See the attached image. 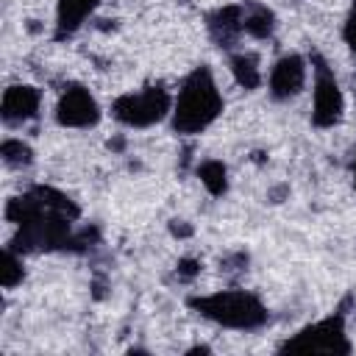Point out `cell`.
Listing matches in <instances>:
<instances>
[{
    "mask_svg": "<svg viewBox=\"0 0 356 356\" xmlns=\"http://www.w3.org/2000/svg\"><path fill=\"white\" fill-rule=\"evenodd\" d=\"M3 214L14 225L8 245L25 256H36L70 250L75 222L81 220V206L50 184H33L25 192L8 197Z\"/></svg>",
    "mask_w": 356,
    "mask_h": 356,
    "instance_id": "obj_1",
    "label": "cell"
},
{
    "mask_svg": "<svg viewBox=\"0 0 356 356\" xmlns=\"http://www.w3.org/2000/svg\"><path fill=\"white\" fill-rule=\"evenodd\" d=\"M225 111V97L217 86V78L209 64H197L186 72L181 81L175 97H172V114L170 128L178 136H197L209 131L220 114Z\"/></svg>",
    "mask_w": 356,
    "mask_h": 356,
    "instance_id": "obj_2",
    "label": "cell"
},
{
    "mask_svg": "<svg viewBox=\"0 0 356 356\" xmlns=\"http://www.w3.org/2000/svg\"><path fill=\"white\" fill-rule=\"evenodd\" d=\"M186 306L203 320L228 331H259L270 323L267 303L250 289H217L209 295H189Z\"/></svg>",
    "mask_w": 356,
    "mask_h": 356,
    "instance_id": "obj_3",
    "label": "cell"
},
{
    "mask_svg": "<svg viewBox=\"0 0 356 356\" xmlns=\"http://www.w3.org/2000/svg\"><path fill=\"white\" fill-rule=\"evenodd\" d=\"M172 92L164 83H147L136 92H122L111 100V117L122 128L145 131L153 128L172 114Z\"/></svg>",
    "mask_w": 356,
    "mask_h": 356,
    "instance_id": "obj_4",
    "label": "cell"
},
{
    "mask_svg": "<svg viewBox=\"0 0 356 356\" xmlns=\"http://www.w3.org/2000/svg\"><path fill=\"white\" fill-rule=\"evenodd\" d=\"M278 353H339V356L353 353L348 337V312L337 309L334 314L298 328L292 337H286L278 345Z\"/></svg>",
    "mask_w": 356,
    "mask_h": 356,
    "instance_id": "obj_5",
    "label": "cell"
},
{
    "mask_svg": "<svg viewBox=\"0 0 356 356\" xmlns=\"http://www.w3.org/2000/svg\"><path fill=\"white\" fill-rule=\"evenodd\" d=\"M309 64H312V125L317 131L337 128L345 117V92L339 86V78L317 50L309 56Z\"/></svg>",
    "mask_w": 356,
    "mask_h": 356,
    "instance_id": "obj_6",
    "label": "cell"
},
{
    "mask_svg": "<svg viewBox=\"0 0 356 356\" xmlns=\"http://www.w3.org/2000/svg\"><path fill=\"white\" fill-rule=\"evenodd\" d=\"M53 117L61 128H70V131H89L100 122L103 117V108L97 103V97L78 81H70L61 86L58 92V100H56V108H53Z\"/></svg>",
    "mask_w": 356,
    "mask_h": 356,
    "instance_id": "obj_7",
    "label": "cell"
},
{
    "mask_svg": "<svg viewBox=\"0 0 356 356\" xmlns=\"http://www.w3.org/2000/svg\"><path fill=\"white\" fill-rule=\"evenodd\" d=\"M306 81H309V56L289 50L273 61L267 72V95L275 103H289L306 89Z\"/></svg>",
    "mask_w": 356,
    "mask_h": 356,
    "instance_id": "obj_8",
    "label": "cell"
},
{
    "mask_svg": "<svg viewBox=\"0 0 356 356\" xmlns=\"http://www.w3.org/2000/svg\"><path fill=\"white\" fill-rule=\"evenodd\" d=\"M206 33L214 42V47L231 53L245 36V3H222L214 6L206 17Z\"/></svg>",
    "mask_w": 356,
    "mask_h": 356,
    "instance_id": "obj_9",
    "label": "cell"
},
{
    "mask_svg": "<svg viewBox=\"0 0 356 356\" xmlns=\"http://www.w3.org/2000/svg\"><path fill=\"white\" fill-rule=\"evenodd\" d=\"M42 111V89L33 83H11L0 97V120L6 128H22Z\"/></svg>",
    "mask_w": 356,
    "mask_h": 356,
    "instance_id": "obj_10",
    "label": "cell"
},
{
    "mask_svg": "<svg viewBox=\"0 0 356 356\" xmlns=\"http://www.w3.org/2000/svg\"><path fill=\"white\" fill-rule=\"evenodd\" d=\"M103 0H58L56 3V19H53V39L64 42L72 39L97 11Z\"/></svg>",
    "mask_w": 356,
    "mask_h": 356,
    "instance_id": "obj_11",
    "label": "cell"
},
{
    "mask_svg": "<svg viewBox=\"0 0 356 356\" xmlns=\"http://www.w3.org/2000/svg\"><path fill=\"white\" fill-rule=\"evenodd\" d=\"M228 70H231L234 83H236L239 89H245V92H256V89H261V83H264L261 58H259V53H253V50H242V47L231 50V53H228Z\"/></svg>",
    "mask_w": 356,
    "mask_h": 356,
    "instance_id": "obj_12",
    "label": "cell"
},
{
    "mask_svg": "<svg viewBox=\"0 0 356 356\" xmlns=\"http://www.w3.org/2000/svg\"><path fill=\"white\" fill-rule=\"evenodd\" d=\"M245 3V36L256 39V42H267L275 36L278 28V17L267 3L259 0H242Z\"/></svg>",
    "mask_w": 356,
    "mask_h": 356,
    "instance_id": "obj_13",
    "label": "cell"
},
{
    "mask_svg": "<svg viewBox=\"0 0 356 356\" xmlns=\"http://www.w3.org/2000/svg\"><path fill=\"white\" fill-rule=\"evenodd\" d=\"M195 175L203 184V189L211 197H225L231 189V178H228V164L222 159H200L195 164Z\"/></svg>",
    "mask_w": 356,
    "mask_h": 356,
    "instance_id": "obj_14",
    "label": "cell"
},
{
    "mask_svg": "<svg viewBox=\"0 0 356 356\" xmlns=\"http://www.w3.org/2000/svg\"><path fill=\"white\" fill-rule=\"evenodd\" d=\"M0 159H3V164H6L8 170H28V167L36 161V153H33V147H31L25 139H19V136H6V139L0 142Z\"/></svg>",
    "mask_w": 356,
    "mask_h": 356,
    "instance_id": "obj_15",
    "label": "cell"
},
{
    "mask_svg": "<svg viewBox=\"0 0 356 356\" xmlns=\"http://www.w3.org/2000/svg\"><path fill=\"white\" fill-rule=\"evenodd\" d=\"M28 270H25V253L14 250L11 245L3 248V259H0V284L3 289H17L22 281H25Z\"/></svg>",
    "mask_w": 356,
    "mask_h": 356,
    "instance_id": "obj_16",
    "label": "cell"
},
{
    "mask_svg": "<svg viewBox=\"0 0 356 356\" xmlns=\"http://www.w3.org/2000/svg\"><path fill=\"white\" fill-rule=\"evenodd\" d=\"M200 273H203V261L197 256H181L175 261V278L181 284H195L200 278Z\"/></svg>",
    "mask_w": 356,
    "mask_h": 356,
    "instance_id": "obj_17",
    "label": "cell"
},
{
    "mask_svg": "<svg viewBox=\"0 0 356 356\" xmlns=\"http://www.w3.org/2000/svg\"><path fill=\"white\" fill-rule=\"evenodd\" d=\"M342 42H345L348 53L356 58V0L348 3L345 19H342Z\"/></svg>",
    "mask_w": 356,
    "mask_h": 356,
    "instance_id": "obj_18",
    "label": "cell"
},
{
    "mask_svg": "<svg viewBox=\"0 0 356 356\" xmlns=\"http://www.w3.org/2000/svg\"><path fill=\"white\" fill-rule=\"evenodd\" d=\"M248 264H250V256L248 250H231L220 259V273H248Z\"/></svg>",
    "mask_w": 356,
    "mask_h": 356,
    "instance_id": "obj_19",
    "label": "cell"
},
{
    "mask_svg": "<svg viewBox=\"0 0 356 356\" xmlns=\"http://www.w3.org/2000/svg\"><path fill=\"white\" fill-rule=\"evenodd\" d=\"M167 231H170L172 239H192L195 236V225L189 220H184V217H172L167 222Z\"/></svg>",
    "mask_w": 356,
    "mask_h": 356,
    "instance_id": "obj_20",
    "label": "cell"
},
{
    "mask_svg": "<svg viewBox=\"0 0 356 356\" xmlns=\"http://www.w3.org/2000/svg\"><path fill=\"white\" fill-rule=\"evenodd\" d=\"M289 197V184H278V186H273L270 192H267V200L270 203H284Z\"/></svg>",
    "mask_w": 356,
    "mask_h": 356,
    "instance_id": "obj_21",
    "label": "cell"
},
{
    "mask_svg": "<svg viewBox=\"0 0 356 356\" xmlns=\"http://www.w3.org/2000/svg\"><path fill=\"white\" fill-rule=\"evenodd\" d=\"M106 147H108V150H114V153H120V150L125 147V136H114V139H108V142H106Z\"/></svg>",
    "mask_w": 356,
    "mask_h": 356,
    "instance_id": "obj_22",
    "label": "cell"
},
{
    "mask_svg": "<svg viewBox=\"0 0 356 356\" xmlns=\"http://www.w3.org/2000/svg\"><path fill=\"white\" fill-rule=\"evenodd\" d=\"M186 353H211V348H209V345H195V348H189Z\"/></svg>",
    "mask_w": 356,
    "mask_h": 356,
    "instance_id": "obj_23",
    "label": "cell"
},
{
    "mask_svg": "<svg viewBox=\"0 0 356 356\" xmlns=\"http://www.w3.org/2000/svg\"><path fill=\"white\" fill-rule=\"evenodd\" d=\"M350 178H353V189H356V150H353V164H350Z\"/></svg>",
    "mask_w": 356,
    "mask_h": 356,
    "instance_id": "obj_24",
    "label": "cell"
}]
</instances>
